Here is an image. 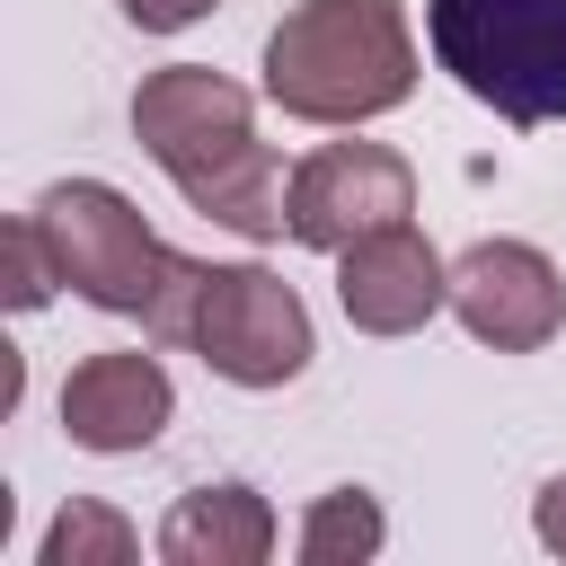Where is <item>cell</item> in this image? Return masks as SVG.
Instances as JSON below:
<instances>
[{
    "instance_id": "1",
    "label": "cell",
    "mask_w": 566,
    "mask_h": 566,
    "mask_svg": "<svg viewBox=\"0 0 566 566\" xmlns=\"http://www.w3.org/2000/svg\"><path fill=\"white\" fill-rule=\"evenodd\" d=\"M133 133L203 221H221L239 239H283L292 168L274 159V142H256V97L230 71H212V62L150 71L133 88Z\"/></svg>"
},
{
    "instance_id": "2",
    "label": "cell",
    "mask_w": 566,
    "mask_h": 566,
    "mask_svg": "<svg viewBox=\"0 0 566 566\" xmlns=\"http://www.w3.org/2000/svg\"><path fill=\"white\" fill-rule=\"evenodd\" d=\"M35 230L53 248V274L115 318H142L159 345H186L195 327V292H203V256H177L133 195H115L106 177H62L35 195Z\"/></svg>"
},
{
    "instance_id": "3",
    "label": "cell",
    "mask_w": 566,
    "mask_h": 566,
    "mask_svg": "<svg viewBox=\"0 0 566 566\" xmlns=\"http://www.w3.org/2000/svg\"><path fill=\"white\" fill-rule=\"evenodd\" d=\"M265 97L292 124H371L416 97V35L398 0H301L265 35Z\"/></svg>"
},
{
    "instance_id": "4",
    "label": "cell",
    "mask_w": 566,
    "mask_h": 566,
    "mask_svg": "<svg viewBox=\"0 0 566 566\" xmlns=\"http://www.w3.org/2000/svg\"><path fill=\"white\" fill-rule=\"evenodd\" d=\"M424 35L504 124H566V0H424Z\"/></svg>"
},
{
    "instance_id": "5",
    "label": "cell",
    "mask_w": 566,
    "mask_h": 566,
    "mask_svg": "<svg viewBox=\"0 0 566 566\" xmlns=\"http://www.w3.org/2000/svg\"><path fill=\"white\" fill-rule=\"evenodd\" d=\"M186 354H203L230 389H283L310 371L318 336H310V310L283 274L265 265H212L203 292H195V327H186Z\"/></svg>"
},
{
    "instance_id": "6",
    "label": "cell",
    "mask_w": 566,
    "mask_h": 566,
    "mask_svg": "<svg viewBox=\"0 0 566 566\" xmlns=\"http://www.w3.org/2000/svg\"><path fill=\"white\" fill-rule=\"evenodd\" d=\"M416 212V168L389 142H327L310 159H292V195H283V230L318 256H345L354 239L389 230Z\"/></svg>"
},
{
    "instance_id": "7",
    "label": "cell",
    "mask_w": 566,
    "mask_h": 566,
    "mask_svg": "<svg viewBox=\"0 0 566 566\" xmlns=\"http://www.w3.org/2000/svg\"><path fill=\"white\" fill-rule=\"evenodd\" d=\"M451 318L495 354H539L566 327V274L531 239H478L451 256Z\"/></svg>"
},
{
    "instance_id": "8",
    "label": "cell",
    "mask_w": 566,
    "mask_h": 566,
    "mask_svg": "<svg viewBox=\"0 0 566 566\" xmlns=\"http://www.w3.org/2000/svg\"><path fill=\"white\" fill-rule=\"evenodd\" d=\"M336 301L363 336H416L433 310H451V265L416 221H389L336 256Z\"/></svg>"
},
{
    "instance_id": "9",
    "label": "cell",
    "mask_w": 566,
    "mask_h": 566,
    "mask_svg": "<svg viewBox=\"0 0 566 566\" xmlns=\"http://www.w3.org/2000/svg\"><path fill=\"white\" fill-rule=\"evenodd\" d=\"M177 416V380L159 371V354H88L62 380V433L80 451H150Z\"/></svg>"
},
{
    "instance_id": "10",
    "label": "cell",
    "mask_w": 566,
    "mask_h": 566,
    "mask_svg": "<svg viewBox=\"0 0 566 566\" xmlns=\"http://www.w3.org/2000/svg\"><path fill=\"white\" fill-rule=\"evenodd\" d=\"M168 566H265L274 557V504L256 486H186L168 513H159V539H150Z\"/></svg>"
},
{
    "instance_id": "11",
    "label": "cell",
    "mask_w": 566,
    "mask_h": 566,
    "mask_svg": "<svg viewBox=\"0 0 566 566\" xmlns=\"http://www.w3.org/2000/svg\"><path fill=\"white\" fill-rule=\"evenodd\" d=\"M380 539H389V513H380V495L371 486H327L310 513H301V566H363V557H380Z\"/></svg>"
},
{
    "instance_id": "12",
    "label": "cell",
    "mask_w": 566,
    "mask_h": 566,
    "mask_svg": "<svg viewBox=\"0 0 566 566\" xmlns=\"http://www.w3.org/2000/svg\"><path fill=\"white\" fill-rule=\"evenodd\" d=\"M133 557H142V531L97 495H71L44 522V548H35V566H133Z\"/></svg>"
},
{
    "instance_id": "13",
    "label": "cell",
    "mask_w": 566,
    "mask_h": 566,
    "mask_svg": "<svg viewBox=\"0 0 566 566\" xmlns=\"http://www.w3.org/2000/svg\"><path fill=\"white\" fill-rule=\"evenodd\" d=\"M0 256H9V310L27 318V310H44L53 301V248H44V230H35V212H18L9 230H0Z\"/></svg>"
},
{
    "instance_id": "14",
    "label": "cell",
    "mask_w": 566,
    "mask_h": 566,
    "mask_svg": "<svg viewBox=\"0 0 566 566\" xmlns=\"http://www.w3.org/2000/svg\"><path fill=\"white\" fill-rule=\"evenodd\" d=\"M221 0H124V18L142 27V35H186L195 18H212Z\"/></svg>"
},
{
    "instance_id": "15",
    "label": "cell",
    "mask_w": 566,
    "mask_h": 566,
    "mask_svg": "<svg viewBox=\"0 0 566 566\" xmlns=\"http://www.w3.org/2000/svg\"><path fill=\"white\" fill-rule=\"evenodd\" d=\"M531 531H539L548 557H566V478H548V486L531 495Z\"/></svg>"
}]
</instances>
